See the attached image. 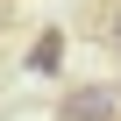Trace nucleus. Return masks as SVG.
Returning <instances> with one entry per match:
<instances>
[{"instance_id": "nucleus-1", "label": "nucleus", "mask_w": 121, "mask_h": 121, "mask_svg": "<svg viewBox=\"0 0 121 121\" xmlns=\"http://www.w3.org/2000/svg\"><path fill=\"white\" fill-rule=\"evenodd\" d=\"M57 121H121V86H71L57 100Z\"/></svg>"}, {"instance_id": "nucleus-2", "label": "nucleus", "mask_w": 121, "mask_h": 121, "mask_svg": "<svg viewBox=\"0 0 121 121\" xmlns=\"http://www.w3.org/2000/svg\"><path fill=\"white\" fill-rule=\"evenodd\" d=\"M22 64H29V71H57V64H64V29H43V36L29 43Z\"/></svg>"}, {"instance_id": "nucleus-3", "label": "nucleus", "mask_w": 121, "mask_h": 121, "mask_svg": "<svg viewBox=\"0 0 121 121\" xmlns=\"http://www.w3.org/2000/svg\"><path fill=\"white\" fill-rule=\"evenodd\" d=\"M107 43H114V50H121V14H114V22H107Z\"/></svg>"}]
</instances>
